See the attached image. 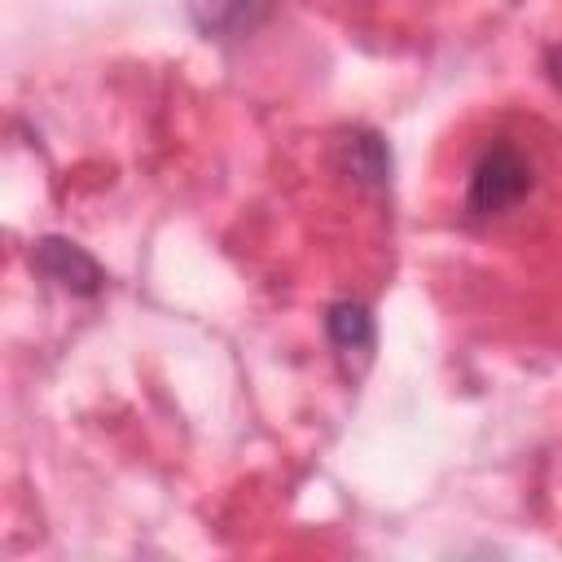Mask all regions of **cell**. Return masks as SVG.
Returning a JSON list of instances; mask_svg holds the SVG:
<instances>
[{
    "instance_id": "cell-1",
    "label": "cell",
    "mask_w": 562,
    "mask_h": 562,
    "mask_svg": "<svg viewBox=\"0 0 562 562\" xmlns=\"http://www.w3.org/2000/svg\"><path fill=\"white\" fill-rule=\"evenodd\" d=\"M531 189V162L514 145H492L479 154L465 189V211L470 215H501L514 211Z\"/></svg>"
},
{
    "instance_id": "cell-2",
    "label": "cell",
    "mask_w": 562,
    "mask_h": 562,
    "mask_svg": "<svg viewBox=\"0 0 562 562\" xmlns=\"http://www.w3.org/2000/svg\"><path fill=\"white\" fill-rule=\"evenodd\" d=\"M277 0H189V18L206 40H241L268 22Z\"/></svg>"
},
{
    "instance_id": "cell-3",
    "label": "cell",
    "mask_w": 562,
    "mask_h": 562,
    "mask_svg": "<svg viewBox=\"0 0 562 562\" xmlns=\"http://www.w3.org/2000/svg\"><path fill=\"white\" fill-rule=\"evenodd\" d=\"M35 268L48 281H57V285H66L75 294H97L101 281H105L101 268H97V259L88 250H79L75 241H61V237H44L35 246Z\"/></svg>"
},
{
    "instance_id": "cell-4",
    "label": "cell",
    "mask_w": 562,
    "mask_h": 562,
    "mask_svg": "<svg viewBox=\"0 0 562 562\" xmlns=\"http://www.w3.org/2000/svg\"><path fill=\"white\" fill-rule=\"evenodd\" d=\"M325 329H329V342L338 347V356H360L369 360L373 356V342H378V329H373V316L364 303L356 299H342V303H329L325 312Z\"/></svg>"
},
{
    "instance_id": "cell-5",
    "label": "cell",
    "mask_w": 562,
    "mask_h": 562,
    "mask_svg": "<svg viewBox=\"0 0 562 562\" xmlns=\"http://www.w3.org/2000/svg\"><path fill=\"white\" fill-rule=\"evenodd\" d=\"M342 149H347V162H351L356 180H369V184H386L391 180V149L373 132H351L342 140Z\"/></svg>"
},
{
    "instance_id": "cell-6",
    "label": "cell",
    "mask_w": 562,
    "mask_h": 562,
    "mask_svg": "<svg viewBox=\"0 0 562 562\" xmlns=\"http://www.w3.org/2000/svg\"><path fill=\"white\" fill-rule=\"evenodd\" d=\"M544 70H549V79L562 88V44H558V48H549V57H544Z\"/></svg>"
}]
</instances>
